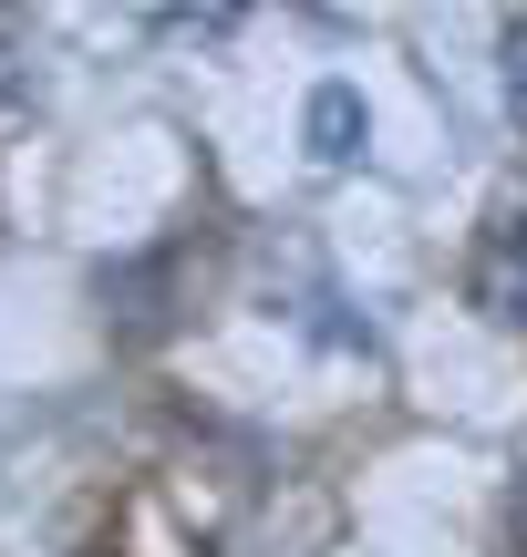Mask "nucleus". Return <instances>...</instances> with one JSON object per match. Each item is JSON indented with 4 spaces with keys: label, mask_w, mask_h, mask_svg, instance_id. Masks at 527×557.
Segmentation results:
<instances>
[{
    "label": "nucleus",
    "mask_w": 527,
    "mask_h": 557,
    "mask_svg": "<svg viewBox=\"0 0 527 557\" xmlns=\"http://www.w3.org/2000/svg\"><path fill=\"white\" fill-rule=\"evenodd\" d=\"M301 135H310V165H363L372 114H363V94H352V83H321V94L301 103Z\"/></svg>",
    "instance_id": "1"
},
{
    "label": "nucleus",
    "mask_w": 527,
    "mask_h": 557,
    "mask_svg": "<svg viewBox=\"0 0 527 557\" xmlns=\"http://www.w3.org/2000/svg\"><path fill=\"white\" fill-rule=\"evenodd\" d=\"M476 310L507 320V331H527V218H507L487 238V259H476Z\"/></svg>",
    "instance_id": "2"
},
{
    "label": "nucleus",
    "mask_w": 527,
    "mask_h": 557,
    "mask_svg": "<svg viewBox=\"0 0 527 557\" xmlns=\"http://www.w3.org/2000/svg\"><path fill=\"white\" fill-rule=\"evenodd\" d=\"M497 73H507V114L527 124V21H507V62Z\"/></svg>",
    "instance_id": "3"
},
{
    "label": "nucleus",
    "mask_w": 527,
    "mask_h": 557,
    "mask_svg": "<svg viewBox=\"0 0 527 557\" xmlns=\"http://www.w3.org/2000/svg\"><path fill=\"white\" fill-rule=\"evenodd\" d=\"M166 32H176V41H228L238 11H166Z\"/></svg>",
    "instance_id": "4"
},
{
    "label": "nucleus",
    "mask_w": 527,
    "mask_h": 557,
    "mask_svg": "<svg viewBox=\"0 0 527 557\" xmlns=\"http://www.w3.org/2000/svg\"><path fill=\"white\" fill-rule=\"evenodd\" d=\"M0 103H21V52H11V32H0Z\"/></svg>",
    "instance_id": "5"
},
{
    "label": "nucleus",
    "mask_w": 527,
    "mask_h": 557,
    "mask_svg": "<svg viewBox=\"0 0 527 557\" xmlns=\"http://www.w3.org/2000/svg\"><path fill=\"white\" fill-rule=\"evenodd\" d=\"M507 527H517V547H527V485H517V506H507Z\"/></svg>",
    "instance_id": "6"
}]
</instances>
